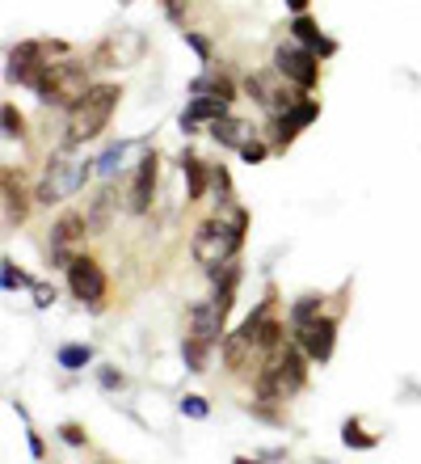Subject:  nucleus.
Masks as SVG:
<instances>
[{"label": "nucleus", "mask_w": 421, "mask_h": 464, "mask_svg": "<svg viewBox=\"0 0 421 464\" xmlns=\"http://www.w3.org/2000/svg\"><path fill=\"white\" fill-rule=\"evenodd\" d=\"M211 186H215L219 195H228V190H232V178H228V169H224V165H211Z\"/></svg>", "instance_id": "nucleus-25"}, {"label": "nucleus", "mask_w": 421, "mask_h": 464, "mask_svg": "<svg viewBox=\"0 0 421 464\" xmlns=\"http://www.w3.org/2000/svg\"><path fill=\"white\" fill-rule=\"evenodd\" d=\"M30 216V198L22 186V169H5V224H25Z\"/></svg>", "instance_id": "nucleus-13"}, {"label": "nucleus", "mask_w": 421, "mask_h": 464, "mask_svg": "<svg viewBox=\"0 0 421 464\" xmlns=\"http://www.w3.org/2000/svg\"><path fill=\"white\" fill-rule=\"evenodd\" d=\"M84 232H89V216H81V211H63L60 220H55V228H51V241H47V254H51V262L55 266H72L76 257V249L84 245Z\"/></svg>", "instance_id": "nucleus-6"}, {"label": "nucleus", "mask_w": 421, "mask_h": 464, "mask_svg": "<svg viewBox=\"0 0 421 464\" xmlns=\"http://www.w3.org/2000/svg\"><path fill=\"white\" fill-rule=\"evenodd\" d=\"M89 68L76 60H63V63H51L47 72L38 76L34 93L43 98V106H60V111H76L84 98H89Z\"/></svg>", "instance_id": "nucleus-3"}, {"label": "nucleus", "mask_w": 421, "mask_h": 464, "mask_svg": "<svg viewBox=\"0 0 421 464\" xmlns=\"http://www.w3.org/2000/svg\"><path fill=\"white\" fill-rule=\"evenodd\" d=\"M101 384H106V389H119V384H122V376H119V372H114V367H101Z\"/></svg>", "instance_id": "nucleus-30"}, {"label": "nucleus", "mask_w": 421, "mask_h": 464, "mask_svg": "<svg viewBox=\"0 0 421 464\" xmlns=\"http://www.w3.org/2000/svg\"><path fill=\"white\" fill-rule=\"evenodd\" d=\"M206 131H211V140H215V144L236 148V152L249 144V122H244V119H232V114H228V119H219V122H211Z\"/></svg>", "instance_id": "nucleus-16"}, {"label": "nucleus", "mask_w": 421, "mask_h": 464, "mask_svg": "<svg viewBox=\"0 0 421 464\" xmlns=\"http://www.w3.org/2000/svg\"><path fill=\"white\" fill-rule=\"evenodd\" d=\"M333 338H337L333 317H316V321H308V325H295V343H300V351L308 354V359H316V363H325L329 354H333Z\"/></svg>", "instance_id": "nucleus-9"}, {"label": "nucleus", "mask_w": 421, "mask_h": 464, "mask_svg": "<svg viewBox=\"0 0 421 464\" xmlns=\"http://www.w3.org/2000/svg\"><path fill=\"white\" fill-rule=\"evenodd\" d=\"M341 443H346V448H375V435H367L359 422H346V427H341Z\"/></svg>", "instance_id": "nucleus-23"}, {"label": "nucleus", "mask_w": 421, "mask_h": 464, "mask_svg": "<svg viewBox=\"0 0 421 464\" xmlns=\"http://www.w3.org/2000/svg\"><path fill=\"white\" fill-rule=\"evenodd\" d=\"M236 464H257V460H249V456H236Z\"/></svg>", "instance_id": "nucleus-34"}, {"label": "nucleus", "mask_w": 421, "mask_h": 464, "mask_svg": "<svg viewBox=\"0 0 421 464\" xmlns=\"http://www.w3.org/2000/svg\"><path fill=\"white\" fill-rule=\"evenodd\" d=\"M190 38V47L198 51V55H203V60H211V47H206V38H198V34H186Z\"/></svg>", "instance_id": "nucleus-31"}, {"label": "nucleus", "mask_w": 421, "mask_h": 464, "mask_svg": "<svg viewBox=\"0 0 421 464\" xmlns=\"http://www.w3.org/2000/svg\"><path fill=\"white\" fill-rule=\"evenodd\" d=\"M274 68L282 76H287L295 89H316V81H321V63H316V55L308 47H300V43H282V47L274 51Z\"/></svg>", "instance_id": "nucleus-7"}, {"label": "nucleus", "mask_w": 421, "mask_h": 464, "mask_svg": "<svg viewBox=\"0 0 421 464\" xmlns=\"http://www.w3.org/2000/svg\"><path fill=\"white\" fill-rule=\"evenodd\" d=\"M181 173H186V186H190V198L206 195V178H211V165L194 157V152H181Z\"/></svg>", "instance_id": "nucleus-17"}, {"label": "nucleus", "mask_w": 421, "mask_h": 464, "mask_svg": "<svg viewBox=\"0 0 421 464\" xmlns=\"http://www.w3.org/2000/svg\"><path fill=\"white\" fill-rule=\"evenodd\" d=\"M241 157H244V160H249V165H257V160H262V157H265V144H262V140H249V144H244V148H241Z\"/></svg>", "instance_id": "nucleus-26"}, {"label": "nucleus", "mask_w": 421, "mask_h": 464, "mask_svg": "<svg viewBox=\"0 0 421 464\" xmlns=\"http://www.w3.org/2000/svg\"><path fill=\"white\" fill-rule=\"evenodd\" d=\"M84 160L72 157V148H63V152H55V157L47 160V173H43V182H38V203L43 208H51V203H63L68 195H76L84 182Z\"/></svg>", "instance_id": "nucleus-5"}, {"label": "nucleus", "mask_w": 421, "mask_h": 464, "mask_svg": "<svg viewBox=\"0 0 421 464\" xmlns=\"http://www.w3.org/2000/svg\"><path fill=\"white\" fill-rule=\"evenodd\" d=\"M308 354L300 346H282L265 359L262 376H257V397L262 401H287L291 392H300L308 384V367H303Z\"/></svg>", "instance_id": "nucleus-2"}, {"label": "nucleus", "mask_w": 421, "mask_h": 464, "mask_svg": "<svg viewBox=\"0 0 421 464\" xmlns=\"http://www.w3.org/2000/svg\"><path fill=\"white\" fill-rule=\"evenodd\" d=\"M287 9H291V13H295V17H300V13H303V9H308V0H287Z\"/></svg>", "instance_id": "nucleus-33"}, {"label": "nucleus", "mask_w": 421, "mask_h": 464, "mask_svg": "<svg viewBox=\"0 0 421 464\" xmlns=\"http://www.w3.org/2000/svg\"><path fill=\"white\" fill-rule=\"evenodd\" d=\"M157 169H160V160L157 152H148L139 165H135V178H131V203L127 208L135 211V216H144L148 208H152V195H157Z\"/></svg>", "instance_id": "nucleus-12"}, {"label": "nucleus", "mask_w": 421, "mask_h": 464, "mask_svg": "<svg viewBox=\"0 0 421 464\" xmlns=\"http://www.w3.org/2000/svg\"><path fill=\"white\" fill-rule=\"evenodd\" d=\"M219 119H228V102L224 98H194L190 106H186V114H181V127L194 131L198 122H219Z\"/></svg>", "instance_id": "nucleus-15"}, {"label": "nucleus", "mask_w": 421, "mask_h": 464, "mask_svg": "<svg viewBox=\"0 0 421 464\" xmlns=\"http://www.w3.org/2000/svg\"><path fill=\"white\" fill-rule=\"evenodd\" d=\"M190 93L194 98H224V102H232L236 89H232V81L224 72H206V76H198V81L190 85Z\"/></svg>", "instance_id": "nucleus-18"}, {"label": "nucleus", "mask_w": 421, "mask_h": 464, "mask_svg": "<svg viewBox=\"0 0 421 464\" xmlns=\"http://www.w3.org/2000/svg\"><path fill=\"white\" fill-rule=\"evenodd\" d=\"M244 89H249L253 102H262L265 111H274V114H287L295 102H303V98H295V93H291V81L278 72V68L249 76V81H244Z\"/></svg>", "instance_id": "nucleus-8"}, {"label": "nucleus", "mask_w": 421, "mask_h": 464, "mask_svg": "<svg viewBox=\"0 0 421 464\" xmlns=\"http://www.w3.org/2000/svg\"><path fill=\"white\" fill-rule=\"evenodd\" d=\"M60 440L72 443V448H81V443H84V430L81 427H60Z\"/></svg>", "instance_id": "nucleus-29"}, {"label": "nucleus", "mask_w": 421, "mask_h": 464, "mask_svg": "<svg viewBox=\"0 0 421 464\" xmlns=\"http://www.w3.org/2000/svg\"><path fill=\"white\" fill-rule=\"evenodd\" d=\"M0 122H5V135H9V140H22V135H25V119L17 114V106H13V102H5Z\"/></svg>", "instance_id": "nucleus-20"}, {"label": "nucleus", "mask_w": 421, "mask_h": 464, "mask_svg": "<svg viewBox=\"0 0 421 464\" xmlns=\"http://www.w3.org/2000/svg\"><path fill=\"white\" fill-rule=\"evenodd\" d=\"M68 287H72L76 300L97 304L106 295V275H101V266H97L93 257H76L72 266H68Z\"/></svg>", "instance_id": "nucleus-10"}, {"label": "nucleus", "mask_w": 421, "mask_h": 464, "mask_svg": "<svg viewBox=\"0 0 421 464\" xmlns=\"http://www.w3.org/2000/svg\"><path fill=\"white\" fill-rule=\"evenodd\" d=\"M321 317V300H316V295H303L300 304L291 308V321H295V325H308V321H316Z\"/></svg>", "instance_id": "nucleus-21"}, {"label": "nucleus", "mask_w": 421, "mask_h": 464, "mask_svg": "<svg viewBox=\"0 0 421 464\" xmlns=\"http://www.w3.org/2000/svg\"><path fill=\"white\" fill-rule=\"evenodd\" d=\"M316 114H321V102H312V98L295 102L287 114H274V148H287L291 140L316 119Z\"/></svg>", "instance_id": "nucleus-11"}, {"label": "nucleus", "mask_w": 421, "mask_h": 464, "mask_svg": "<svg viewBox=\"0 0 421 464\" xmlns=\"http://www.w3.org/2000/svg\"><path fill=\"white\" fill-rule=\"evenodd\" d=\"M89 359H93V351H89V346H60V367H68V372H76V367H84L89 363Z\"/></svg>", "instance_id": "nucleus-19"}, {"label": "nucleus", "mask_w": 421, "mask_h": 464, "mask_svg": "<svg viewBox=\"0 0 421 464\" xmlns=\"http://www.w3.org/2000/svg\"><path fill=\"white\" fill-rule=\"evenodd\" d=\"M5 287H30V279L22 275V266H13V262H5Z\"/></svg>", "instance_id": "nucleus-24"}, {"label": "nucleus", "mask_w": 421, "mask_h": 464, "mask_svg": "<svg viewBox=\"0 0 421 464\" xmlns=\"http://www.w3.org/2000/svg\"><path fill=\"white\" fill-rule=\"evenodd\" d=\"M34 300H38V304H51V300H55V292H51V287H34Z\"/></svg>", "instance_id": "nucleus-32"}, {"label": "nucleus", "mask_w": 421, "mask_h": 464, "mask_svg": "<svg viewBox=\"0 0 421 464\" xmlns=\"http://www.w3.org/2000/svg\"><path fill=\"white\" fill-rule=\"evenodd\" d=\"M291 34L300 38V47H308L312 55H333V51H337V43H333V38L321 34V25H316L312 17H308V13H300V17L291 22Z\"/></svg>", "instance_id": "nucleus-14"}, {"label": "nucleus", "mask_w": 421, "mask_h": 464, "mask_svg": "<svg viewBox=\"0 0 421 464\" xmlns=\"http://www.w3.org/2000/svg\"><path fill=\"white\" fill-rule=\"evenodd\" d=\"M119 102H122L119 85H93L89 89V98H84L76 111H68V148L89 144L93 135H101V127L110 122V114H114Z\"/></svg>", "instance_id": "nucleus-4"}, {"label": "nucleus", "mask_w": 421, "mask_h": 464, "mask_svg": "<svg viewBox=\"0 0 421 464\" xmlns=\"http://www.w3.org/2000/svg\"><path fill=\"white\" fill-rule=\"evenodd\" d=\"M119 157H122V144H119V148H110L106 157L97 160V169H101V173H114V165H119Z\"/></svg>", "instance_id": "nucleus-28"}, {"label": "nucleus", "mask_w": 421, "mask_h": 464, "mask_svg": "<svg viewBox=\"0 0 421 464\" xmlns=\"http://www.w3.org/2000/svg\"><path fill=\"white\" fill-rule=\"evenodd\" d=\"M110 208H114V190H101V195H97V203H93V211H89V224H93V228H106Z\"/></svg>", "instance_id": "nucleus-22"}, {"label": "nucleus", "mask_w": 421, "mask_h": 464, "mask_svg": "<svg viewBox=\"0 0 421 464\" xmlns=\"http://www.w3.org/2000/svg\"><path fill=\"white\" fill-rule=\"evenodd\" d=\"M244 228H249L244 208H228V211H219V216H211V220H203L194 228V241H190L194 257H198L206 270H219L224 262L236 257Z\"/></svg>", "instance_id": "nucleus-1"}, {"label": "nucleus", "mask_w": 421, "mask_h": 464, "mask_svg": "<svg viewBox=\"0 0 421 464\" xmlns=\"http://www.w3.org/2000/svg\"><path fill=\"white\" fill-rule=\"evenodd\" d=\"M181 410H186L190 418H206V401H203V397H186V401H181Z\"/></svg>", "instance_id": "nucleus-27"}]
</instances>
